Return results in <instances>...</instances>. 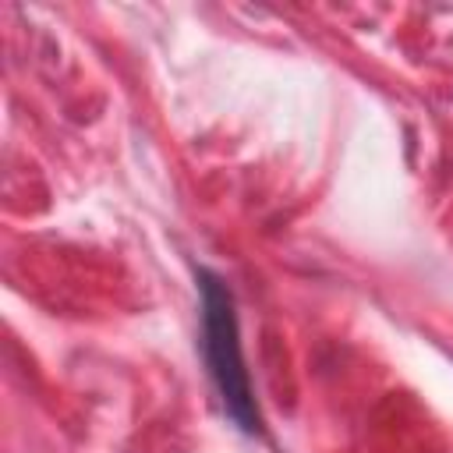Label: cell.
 <instances>
[{"instance_id": "cell-1", "label": "cell", "mask_w": 453, "mask_h": 453, "mask_svg": "<svg viewBox=\"0 0 453 453\" xmlns=\"http://www.w3.org/2000/svg\"><path fill=\"white\" fill-rule=\"evenodd\" d=\"M198 280V297H202V357L205 372L216 386V396L223 403V414L244 432V435H262V418L255 407L251 379L244 368L241 354V326H237V304L223 276L212 269H195Z\"/></svg>"}]
</instances>
